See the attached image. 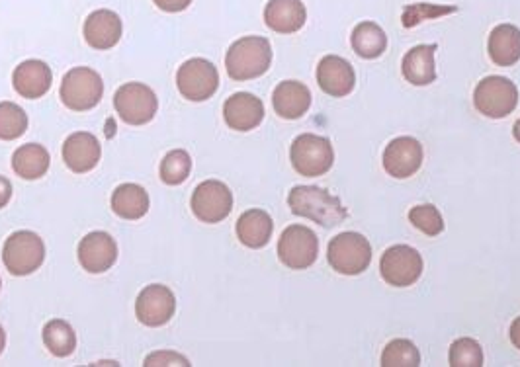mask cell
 Returning a JSON list of instances; mask_svg holds the SVG:
<instances>
[{
  "label": "cell",
  "mask_w": 520,
  "mask_h": 367,
  "mask_svg": "<svg viewBox=\"0 0 520 367\" xmlns=\"http://www.w3.org/2000/svg\"><path fill=\"white\" fill-rule=\"evenodd\" d=\"M288 205L294 215L311 219L321 227H337L348 217L341 200L317 186H296L288 196Z\"/></svg>",
  "instance_id": "obj_1"
},
{
  "label": "cell",
  "mask_w": 520,
  "mask_h": 367,
  "mask_svg": "<svg viewBox=\"0 0 520 367\" xmlns=\"http://www.w3.org/2000/svg\"><path fill=\"white\" fill-rule=\"evenodd\" d=\"M272 63V45L266 38L247 36L235 41L225 55V69L233 81H253L262 77Z\"/></svg>",
  "instance_id": "obj_2"
},
{
  "label": "cell",
  "mask_w": 520,
  "mask_h": 367,
  "mask_svg": "<svg viewBox=\"0 0 520 367\" xmlns=\"http://www.w3.org/2000/svg\"><path fill=\"white\" fill-rule=\"evenodd\" d=\"M290 161L298 174L305 178H317L333 168L335 151L327 137L304 133L292 143Z\"/></svg>",
  "instance_id": "obj_3"
},
{
  "label": "cell",
  "mask_w": 520,
  "mask_h": 367,
  "mask_svg": "<svg viewBox=\"0 0 520 367\" xmlns=\"http://www.w3.org/2000/svg\"><path fill=\"white\" fill-rule=\"evenodd\" d=\"M44 260V241L32 231L10 235L2 248V262L12 276H30L42 268Z\"/></svg>",
  "instance_id": "obj_4"
},
{
  "label": "cell",
  "mask_w": 520,
  "mask_h": 367,
  "mask_svg": "<svg viewBox=\"0 0 520 367\" xmlns=\"http://www.w3.org/2000/svg\"><path fill=\"white\" fill-rule=\"evenodd\" d=\"M474 106L491 120H503L519 106V88L505 77H487L474 90Z\"/></svg>",
  "instance_id": "obj_5"
},
{
  "label": "cell",
  "mask_w": 520,
  "mask_h": 367,
  "mask_svg": "<svg viewBox=\"0 0 520 367\" xmlns=\"http://www.w3.org/2000/svg\"><path fill=\"white\" fill-rule=\"evenodd\" d=\"M59 96L69 110L88 112L100 104L104 96V82L96 71L88 67H77L63 77Z\"/></svg>",
  "instance_id": "obj_6"
},
{
  "label": "cell",
  "mask_w": 520,
  "mask_h": 367,
  "mask_svg": "<svg viewBox=\"0 0 520 367\" xmlns=\"http://www.w3.org/2000/svg\"><path fill=\"white\" fill-rule=\"evenodd\" d=\"M331 268L343 276H358L372 262V246L360 233H341L327 248Z\"/></svg>",
  "instance_id": "obj_7"
},
{
  "label": "cell",
  "mask_w": 520,
  "mask_h": 367,
  "mask_svg": "<svg viewBox=\"0 0 520 367\" xmlns=\"http://www.w3.org/2000/svg\"><path fill=\"white\" fill-rule=\"evenodd\" d=\"M176 86L190 102H206L219 88L217 67L208 59H188L176 73Z\"/></svg>",
  "instance_id": "obj_8"
},
{
  "label": "cell",
  "mask_w": 520,
  "mask_h": 367,
  "mask_svg": "<svg viewBox=\"0 0 520 367\" xmlns=\"http://www.w3.org/2000/svg\"><path fill=\"white\" fill-rule=\"evenodd\" d=\"M319 241L305 225H290L278 241V258L290 270H307L317 262Z\"/></svg>",
  "instance_id": "obj_9"
},
{
  "label": "cell",
  "mask_w": 520,
  "mask_h": 367,
  "mask_svg": "<svg viewBox=\"0 0 520 367\" xmlns=\"http://www.w3.org/2000/svg\"><path fill=\"white\" fill-rule=\"evenodd\" d=\"M114 108L118 116L130 125H145L157 114V94L143 82H128L118 88L114 96Z\"/></svg>",
  "instance_id": "obj_10"
},
{
  "label": "cell",
  "mask_w": 520,
  "mask_h": 367,
  "mask_svg": "<svg viewBox=\"0 0 520 367\" xmlns=\"http://www.w3.org/2000/svg\"><path fill=\"white\" fill-rule=\"evenodd\" d=\"M423 256L407 245L390 246L380 260V274L388 286L409 287L423 274Z\"/></svg>",
  "instance_id": "obj_11"
},
{
  "label": "cell",
  "mask_w": 520,
  "mask_h": 367,
  "mask_svg": "<svg viewBox=\"0 0 520 367\" xmlns=\"http://www.w3.org/2000/svg\"><path fill=\"white\" fill-rule=\"evenodd\" d=\"M190 205L202 223H221L233 209V192L219 180H206L194 190Z\"/></svg>",
  "instance_id": "obj_12"
},
{
  "label": "cell",
  "mask_w": 520,
  "mask_h": 367,
  "mask_svg": "<svg viewBox=\"0 0 520 367\" xmlns=\"http://www.w3.org/2000/svg\"><path fill=\"white\" fill-rule=\"evenodd\" d=\"M176 299L174 293L167 286L153 284L147 286L135 301V315L137 321L145 327H163L174 317Z\"/></svg>",
  "instance_id": "obj_13"
},
{
  "label": "cell",
  "mask_w": 520,
  "mask_h": 367,
  "mask_svg": "<svg viewBox=\"0 0 520 367\" xmlns=\"http://www.w3.org/2000/svg\"><path fill=\"white\" fill-rule=\"evenodd\" d=\"M423 157V145L415 137H397L386 147L382 163L390 176L405 180L419 172L423 166Z\"/></svg>",
  "instance_id": "obj_14"
},
{
  "label": "cell",
  "mask_w": 520,
  "mask_h": 367,
  "mask_svg": "<svg viewBox=\"0 0 520 367\" xmlns=\"http://www.w3.org/2000/svg\"><path fill=\"white\" fill-rule=\"evenodd\" d=\"M116 260L118 245L104 231L88 233L79 245V262L88 274H104L116 264Z\"/></svg>",
  "instance_id": "obj_15"
},
{
  "label": "cell",
  "mask_w": 520,
  "mask_h": 367,
  "mask_svg": "<svg viewBox=\"0 0 520 367\" xmlns=\"http://www.w3.org/2000/svg\"><path fill=\"white\" fill-rule=\"evenodd\" d=\"M317 84L325 94L345 98L354 90L356 73L347 59L339 55H325L317 65Z\"/></svg>",
  "instance_id": "obj_16"
},
{
  "label": "cell",
  "mask_w": 520,
  "mask_h": 367,
  "mask_svg": "<svg viewBox=\"0 0 520 367\" xmlns=\"http://www.w3.org/2000/svg\"><path fill=\"white\" fill-rule=\"evenodd\" d=\"M85 40L92 49L108 51L118 45L124 34L122 18L114 10H96L85 22Z\"/></svg>",
  "instance_id": "obj_17"
},
{
  "label": "cell",
  "mask_w": 520,
  "mask_h": 367,
  "mask_svg": "<svg viewBox=\"0 0 520 367\" xmlns=\"http://www.w3.org/2000/svg\"><path fill=\"white\" fill-rule=\"evenodd\" d=\"M223 118L235 131L257 129L264 120V104L255 94L237 92L225 100Z\"/></svg>",
  "instance_id": "obj_18"
},
{
  "label": "cell",
  "mask_w": 520,
  "mask_h": 367,
  "mask_svg": "<svg viewBox=\"0 0 520 367\" xmlns=\"http://www.w3.org/2000/svg\"><path fill=\"white\" fill-rule=\"evenodd\" d=\"M102 149L98 139L87 133V131H77L67 137L63 145V161L67 168L75 174H87L98 161H100Z\"/></svg>",
  "instance_id": "obj_19"
},
{
  "label": "cell",
  "mask_w": 520,
  "mask_h": 367,
  "mask_svg": "<svg viewBox=\"0 0 520 367\" xmlns=\"http://www.w3.org/2000/svg\"><path fill=\"white\" fill-rule=\"evenodd\" d=\"M307 10L302 0H268L264 24L276 34H296L305 26Z\"/></svg>",
  "instance_id": "obj_20"
},
{
  "label": "cell",
  "mask_w": 520,
  "mask_h": 367,
  "mask_svg": "<svg viewBox=\"0 0 520 367\" xmlns=\"http://www.w3.org/2000/svg\"><path fill=\"white\" fill-rule=\"evenodd\" d=\"M51 82H53V73L47 67V63L40 59H30L20 63L12 75L14 90L26 100H38L45 96L51 88Z\"/></svg>",
  "instance_id": "obj_21"
},
{
  "label": "cell",
  "mask_w": 520,
  "mask_h": 367,
  "mask_svg": "<svg viewBox=\"0 0 520 367\" xmlns=\"http://www.w3.org/2000/svg\"><path fill=\"white\" fill-rule=\"evenodd\" d=\"M272 106L284 120H300L311 108V92L304 82L284 81L274 88Z\"/></svg>",
  "instance_id": "obj_22"
},
{
  "label": "cell",
  "mask_w": 520,
  "mask_h": 367,
  "mask_svg": "<svg viewBox=\"0 0 520 367\" xmlns=\"http://www.w3.org/2000/svg\"><path fill=\"white\" fill-rule=\"evenodd\" d=\"M489 59L497 67H513L520 61V30L513 24H499L487 40Z\"/></svg>",
  "instance_id": "obj_23"
},
{
  "label": "cell",
  "mask_w": 520,
  "mask_h": 367,
  "mask_svg": "<svg viewBox=\"0 0 520 367\" xmlns=\"http://www.w3.org/2000/svg\"><path fill=\"white\" fill-rule=\"evenodd\" d=\"M438 49L436 43L431 45H415L409 49L403 57L401 71L405 81L415 86H429L436 79V67H434V51Z\"/></svg>",
  "instance_id": "obj_24"
},
{
  "label": "cell",
  "mask_w": 520,
  "mask_h": 367,
  "mask_svg": "<svg viewBox=\"0 0 520 367\" xmlns=\"http://www.w3.org/2000/svg\"><path fill=\"white\" fill-rule=\"evenodd\" d=\"M237 239L247 248H262L270 243L274 223L264 209H249L237 221Z\"/></svg>",
  "instance_id": "obj_25"
},
{
  "label": "cell",
  "mask_w": 520,
  "mask_h": 367,
  "mask_svg": "<svg viewBox=\"0 0 520 367\" xmlns=\"http://www.w3.org/2000/svg\"><path fill=\"white\" fill-rule=\"evenodd\" d=\"M350 45L362 59H378L388 49V36L376 22H360L354 26Z\"/></svg>",
  "instance_id": "obj_26"
},
{
  "label": "cell",
  "mask_w": 520,
  "mask_h": 367,
  "mask_svg": "<svg viewBox=\"0 0 520 367\" xmlns=\"http://www.w3.org/2000/svg\"><path fill=\"white\" fill-rule=\"evenodd\" d=\"M112 211L128 221H137L149 211V194L137 184H122L112 194Z\"/></svg>",
  "instance_id": "obj_27"
},
{
  "label": "cell",
  "mask_w": 520,
  "mask_h": 367,
  "mask_svg": "<svg viewBox=\"0 0 520 367\" xmlns=\"http://www.w3.org/2000/svg\"><path fill=\"white\" fill-rule=\"evenodd\" d=\"M12 168L24 180H38L49 170V153L38 143L22 145L12 155Z\"/></svg>",
  "instance_id": "obj_28"
},
{
  "label": "cell",
  "mask_w": 520,
  "mask_h": 367,
  "mask_svg": "<svg viewBox=\"0 0 520 367\" xmlns=\"http://www.w3.org/2000/svg\"><path fill=\"white\" fill-rule=\"evenodd\" d=\"M44 342L55 358H67L77 348V334L67 321L53 319L44 327Z\"/></svg>",
  "instance_id": "obj_29"
},
{
  "label": "cell",
  "mask_w": 520,
  "mask_h": 367,
  "mask_svg": "<svg viewBox=\"0 0 520 367\" xmlns=\"http://www.w3.org/2000/svg\"><path fill=\"white\" fill-rule=\"evenodd\" d=\"M382 367H419L421 366V354L419 348L407 340V338H397L391 340L390 344L384 348L382 354Z\"/></svg>",
  "instance_id": "obj_30"
},
{
  "label": "cell",
  "mask_w": 520,
  "mask_h": 367,
  "mask_svg": "<svg viewBox=\"0 0 520 367\" xmlns=\"http://www.w3.org/2000/svg\"><path fill=\"white\" fill-rule=\"evenodd\" d=\"M458 12V6H446V4H431V2H417V4H407L401 14V24L403 28H415L425 20H434L440 16H448Z\"/></svg>",
  "instance_id": "obj_31"
},
{
  "label": "cell",
  "mask_w": 520,
  "mask_h": 367,
  "mask_svg": "<svg viewBox=\"0 0 520 367\" xmlns=\"http://www.w3.org/2000/svg\"><path fill=\"white\" fill-rule=\"evenodd\" d=\"M28 129L26 112L12 102H0V139L14 141Z\"/></svg>",
  "instance_id": "obj_32"
},
{
  "label": "cell",
  "mask_w": 520,
  "mask_h": 367,
  "mask_svg": "<svg viewBox=\"0 0 520 367\" xmlns=\"http://www.w3.org/2000/svg\"><path fill=\"white\" fill-rule=\"evenodd\" d=\"M190 170H192L190 155L182 149H176L171 151L161 163V180L169 186H178L190 176Z\"/></svg>",
  "instance_id": "obj_33"
},
{
  "label": "cell",
  "mask_w": 520,
  "mask_h": 367,
  "mask_svg": "<svg viewBox=\"0 0 520 367\" xmlns=\"http://www.w3.org/2000/svg\"><path fill=\"white\" fill-rule=\"evenodd\" d=\"M452 367H483V350L474 338H458L448 354Z\"/></svg>",
  "instance_id": "obj_34"
},
{
  "label": "cell",
  "mask_w": 520,
  "mask_h": 367,
  "mask_svg": "<svg viewBox=\"0 0 520 367\" xmlns=\"http://www.w3.org/2000/svg\"><path fill=\"white\" fill-rule=\"evenodd\" d=\"M409 221L415 229L425 233L427 237H438L444 231V219L434 205H417L409 211Z\"/></svg>",
  "instance_id": "obj_35"
},
{
  "label": "cell",
  "mask_w": 520,
  "mask_h": 367,
  "mask_svg": "<svg viewBox=\"0 0 520 367\" xmlns=\"http://www.w3.org/2000/svg\"><path fill=\"white\" fill-rule=\"evenodd\" d=\"M145 367H161V366H182L188 367L190 366V362L184 358V356H180V354H176V352H169V350H161V352H153V354H149L147 358H145Z\"/></svg>",
  "instance_id": "obj_36"
},
{
  "label": "cell",
  "mask_w": 520,
  "mask_h": 367,
  "mask_svg": "<svg viewBox=\"0 0 520 367\" xmlns=\"http://www.w3.org/2000/svg\"><path fill=\"white\" fill-rule=\"evenodd\" d=\"M155 4H157V8H161L163 12H182V10H186L190 4H192V0H153Z\"/></svg>",
  "instance_id": "obj_37"
},
{
  "label": "cell",
  "mask_w": 520,
  "mask_h": 367,
  "mask_svg": "<svg viewBox=\"0 0 520 367\" xmlns=\"http://www.w3.org/2000/svg\"><path fill=\"white\" fill-rule=\"evenodd\" d=\"M12 198V184L8 178L0 176V209L6 207Z\"/></svg>",
  "instance_id": "obj_38"
},
{
  "label": "cell",
  "mask_w": 520,
  "mask_h": 367,
  "mask_svg": "<svg viewBox=\"0 0 520 367\" xmlns=\"http://www.w3.org/2000/svg\"><path fill=\"white\" fill-rule=\"evenodd\" d=\"M509 334H511V342L515 344V348H519L520 350V317L519 319H515V321H513V325H511Z\"/></svg>",
  "instance_id": "obj_39"
},
{
  "label": "cell",
  "mask_w": 520,
  "mask_h": 367,
  "mask_svg": "<svg viewBox=\"0 0 520 367\" xmlns=\"http://www.w3.org/2000/svg\"><path fill=\"white\" fill-rule=\"evenodd\" d=\"M4 346H6V334H4V328L0 327V354L4 352Z\"/></svg>",
  "instance_id": "obj_40"
},
{
  "label": "cell",
  "mask_w": 520,
  "mask_h": 367,
  "mask_svg": "<svg viewBox=\"0 0 520 367\" xmlns=\"http://www.w3.org/2000/svg\"><path fill=\"white\" fill-rule=\"evenodd\" d=\"M513 137L520 143V118L517 120V123H515V127H513Z\"/></svg>",
  "instance_id": "obj_41"
}]
</instances>
